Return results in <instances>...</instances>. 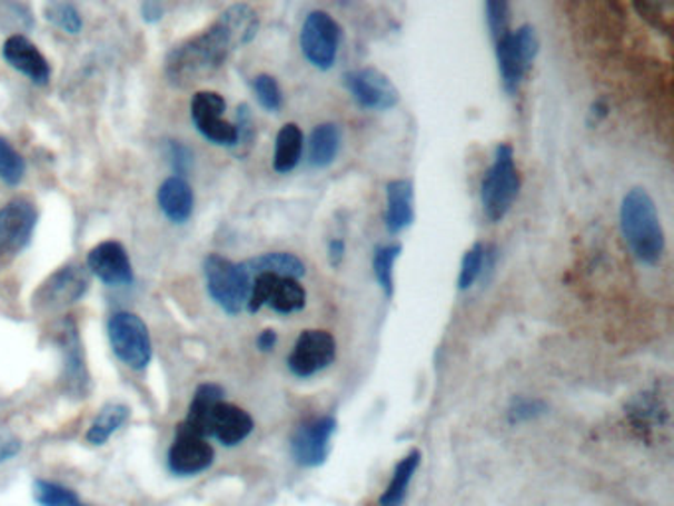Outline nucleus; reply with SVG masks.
<instances>
[{"label":"nucleus","mask_w":674,"mask_h":506,"mask_svg":"<svg viewBox=\"0 0 674 506\" xmlns=\"http://www.w3.org/2000/svg\"><path fill=\"white\" fill-rule=\"evenodd\" d=\"M259 30V17L248 4H231L212 27L175 46L167 56L165 73L177 88L205 80L238 48L248 46Z\"/></svg>","instance_id":"f257e3e1"},{"label":"nucleus","mask_w":674,"mask_h":506,"mask_svg":"<svg viewBox=\"0 0 674 506\" xmlns=\"http://www.w3.org/2000/svg\"><path fill=\"white\" fill-rule=\"evenodd\" d=\"M620 220L633 256L647 266L658 264L665 254V231L655 200L645 188H631L623 196Z\"/></svg>","instance_id":"f03ea898"},{"label":"nucleus","mask_w":674,"mask_h":506,"mask_svg":"<svg viewBox=\"0 0 674 506\" xmlns=\"http://www.w3.org/2000/svg\"><path fill=\"white\" fill-rule=\"evenodd\" d=\"M521 192V175L516 169L515 151L511 145H498L495 159L488 167L480 185V205L488 222L505 220L506 214L515 206Z\"/></svg>","instance_id":"7ed1b4c3"},{"label":"nucleus","mask_w":674,"mask_h":506,"mask_svg":"<svg viewBox=\"0 0 674 506\" xmlns=\"http://www.w3.org/2000/svg\"><path fill=\"white\" fill-rule=\"evenodd\" d=\"M208 294L228 315H238L248 307L251 277L244 264H234L218 254L205 259Z\"/></svg>","instance_id":"20e7f679"},{"label":"nucleus","mask_w":674,"mask_h":506,"mask_svg":"<svg viewBox=\"0 0 674 506\" xmlns=\"http://www.w3.org/2000/svg\"><path fill=\"white\" fill-rule=\"evenodd\" d=\"M495 48H497L498 71L503 86L508 93H516L538 56L541 48L538 34L531 24H523L498 38Z\"/></svg>","instance_id":"39448f33"},{"label":"nucleus","mask_w":674,"mask_h":506,"mask_svg":"<svg viewBox=\"0 0 674 506\" xmlns=\"http://www.w3.org/2000/svg\"><path fill=\"white\" fill-rule=\"evenodd\" d=\"M109 343L117 358L133 370H145L152 358L151 335L141 317L135 312L119 311L111 315L109 325Z\"/></svg>","instance_id":"423d86ee"},{"label":"nucleus","mask_w":674,"mask_h":506,"mask_svg":"<svg viewBox=\"0 0 674 506\" xmlns=\"http://www.w3.org/2000/svg\"><path fill=\"white\" fill-rule=\"evenodd\" d=\"M340 36L343 32L335 18L323 10L309 12L301 27V52L305 60L317 70H330L337 62Z\"/></svg>","instance_id":"0eeeda50"},{"label":"nucleus","mask_w":674,"mask_h":506,"mask_svg":"<svg viewBox=\"0 0 674 506\" xmlns=\"http://www.w3.org/2000/svg\"><path fill=\"white\" fill-rule=\"evenodd\" d=\"M307 291L294 277H277L261 274L254 277L249 291V312H258L261 307H269L279 315H294L305 309Z\"/></svg>","instance_id":"6e6552de"},{"label":"nucleus","mask_w":674,"mask_h":506,"mask_svg":"<svg viewBox=\"0 0 674 506\" xmlns=\"http://www.w3.org/2000/svg\"><path fill=\"white\" fill-rule=\"evenodd\" d=\"M226 99L216 91H198L190 101L196 131L218 147H238V127L224 119Z\"/></svg>","instance_id":"1a4fd4ad"},{"label":"nucleus","mask_w":674,"mask_h":506,"mask_svg":"<svg viewBox=\"0 0 674 506\" xmlns=\"http://www.w3.org/2000/svg\"><path fill=\"white\" fill-rule=\"evenodd\" d=\"M89 287L88 271L78 264L60 267L38 287L32 302L38 311H60L68 305L80 301Z\"/></svg>","instance_id":"9d476101"},{"label":"nucleus","mask_w":674,"mask_h":506,"mask_svg":"<svg viewBox=\"0 0 674 506\" xmlns=\"http://www.w3.org/2000/svg\"><path fill=\"white\" fill-rule=\"evenodd\" d=\"M337 358V340L327 330H303L287 358L289 370L297 378H311L333 365Z\"/></svg>","instance_id":"9b49d317"},{"label":"nucleus","mask_w":674,"mask_h":506,"mask_svg":"<svg viewBox=\"0 0 674 506\" xmlns=\"http://www.w3.org/2000/svg\"><path fill=\"white\" fill-rule=\"evenodd\" d=\"M345 86L356 103L368 111H388L399 103V91L394 81L376 68L348 71Z\"/></svg>","instance_id":"f8f14e48"},{"label":"nucleus","mask_w":674,"mask_h":506,"mask_svg":"<svg viewBox=\"0 0 674 506\" xmlns=\"http://www.w3.org/2000/svg\"><path fill=\"white\" fill-rule=\"evenodd\" d=\"M38 212L27 198L10 200L0 208V256H14L27 248L34 234Z\"/></svg>","instance_id":"ddd939ff"},{"label":"nucleus","mask_w":674,"mask_h":506,"mask_svg":"<svg viewBox=\"0 0 674 506\" xmlns=\"http://www.w3.org/2000/svg\"><path fill=\"white\" fill-rule=\"evenodd\" d=\"M337 431V419L320 416L297 427L291 439V454L301 467H319L329 457L330 439Z\"/></svg>","instance_id":"4468645a"},{"label":"nucleus","mask_w":674,"mask_h":506,"mask_svg":"<svg viewBox=\"0 0 674 506\" xmlns=\"http://www.w3.org/2000/svg\"><path fill=\"white\" fill-rule=\"evenodd\" d=\"M214 463L212 445L208 437L196 434L187 426H178L175 441L169 449V469L180 477L206 472Z\"/></svg>","instance_id":"2eb2a0df"},{"label":"nucleus","mask_w":674,"mask_h":506,"mask_svg":"<svg viewBox=\"0 0 674 506\" xmlns=\"http://www.w3.org/2000/svg\"><path fill=\"white\" fill-rule=\"evenodd\" d=\"M88 269L111 287L133 284V266L127 249L119 241H101L88 254Z\"/></svg>","instance_id":"dca6fc26"},{"label":"nucleus","mask_w":674,"mask_h":506,"mask_svg":"<svg viewBox=\"0 0 674 506\" xmlns=\"http://www.w3.org/2000/svg\"><path fill=\"white\" fill-rule=\"evenodd\" d=\"M2 58L12 70L20 71L36 86H46L52 78V68L46 60L44 53L32 44L27 36L12 34L2 44Z\"/></svg>","instance_id":"f3484780"},{"label":"nucleus","mask_w":674,"mask_h":506,"mask_svg":"<svg viewBox=\"0 0 674 506\" xmlns=\"http://www.w3.org/2000/svg\"><path fill=\"white\" fill-rule=\"evenodd\" d=\"M254 431V419L246 409L228 401L216 404L208 418V437L218 439L226 447L240 445Z\"/></svg>","instance_id":"a211bd4d"},{"label":"nucleus","mask_w":674,"mask_h":506,"mask_svg":"<svg viewBox=\"0 0 674 506\" xmlns=\"http://www.w3.org/2000/svg\"><path fill=\"white\" fill-rule=\"evenodd\" d=\"M60 347H62L63 355V370H66V378H68V386L76 396L86 394V386H88V373H86V366H83V358H81V343L80 335H78V325L76 320L63 319L62 329H60Z\"/></svg>","instance_id":"6ab92c4d"},{"label":"nucleus","mask_w":674,"mask_h":506,"mask_svg":"<svg viewBox=\"0 0 674 506\" xmlns=\"http://www.w3.org/2000/svg\"><path fill=\"white\" fill-rule=\"evenodd\" d=\"M160 210L172 224H187L195 212V190L188 185L187 178L169 177L157 192Z\"/></svg>","instance_id":"aec40b11"},{"label":"nucleus","mask_w":674,"mask_h":506,"mask_svg":"<svg viewBox=\"0 0 674 506\" xmlns=\"http://www.w3.org/2000/svg\"><path fill=\"white\" fill-rule=\"evenodd\" d=\"M414 218V185L406 178L391 180L386 187V228L399 234L412 226Z\"/></svg>","instance_id":"412c9836"},{"label":"nucleus","mask_w":674,"mask_h":506,"mask_svg":"<svg viewBox=\"0 0 674 506\" xmlns=\"http://www.w3.org/2000/svg\"><path fill=\"white\" fill-rule=\"evenodd\" d=\"M244 267L248 269L251 281H254V277L261 276V274L294 277V279H301L305 276V264L295 254H287V251H274V254H264L258 258L248 259V261H244Z\"/></svg>","instance_id":"4be33fe9"},{"label":"nucleus","mask_w":674,"mask_h":506,"mask_svg":"<svg viewBox=\"0 0 674 506\" xmlns=\"http://www.w3.org/2000/svg\"><path fill=\"white\" fill-rule=\"evenodd\" d=\"M301 127L297 123H287L279 129L276 137V149H274V170L279 175H287L299 167L303 157Z\"/></svg>","instance_id":"5701e85b"},{"label":"nucleus","mask_w":674,"mask_h":506,"mask_svg":"<svg viewBox=\"0 0 674 506\" xmlns=\"http://www.w3.org/2000/svg\"><path fill=\"white\" fill-rule=\"evenodd\" d=\"M343 145V135L338 125L320 123L309 137V162L315 169H327L335 162Z\"/></svg>","instance_id":"b1692460"},{"label":"nucleus","mask_w":674,"mask_h":506,"mask_svg":"<svg viewBox=\"0 0 674 506\" xmlns=\"http://www.w3.org/2000/svg\"><path fill=\"white\" fill-rule=\"evenodd\" d=\"M224 400V388L218 384H202L195 391V398L190 401L188 416L182 426L192 429L200 436L208 437V418L212 414L214 406Z\"/></svg>","instance_id":"393cba45"},{"label":"nucleus","mask_w":674,"mask_h":506,"mask_svg":"<svg viewBox=\"0 0 674 506\" xmlns=\"http://www.w3.org/2000/svg\"><path fill=\"white\" fill-rule=\"evenodd\" d=\"M419 463H422V454H419V452H412V454L406 455V457L396 465L388 487L381 493L380 506L404 505L406 495H408L409 483L414 479Z\"/></svg>","instance_id":"a878e982"},{"label":"nucleus","mask_w":674,"mask_h":506,"mask_svg":"<svg viewBox=\"0 0 674 506\" xmlns=\"http://www.w3.org/2000/svg\"><path fill=\"white\" fill-rule=\"evenodd\" d=\"M127 419H129V408L127 406H123V404H107L106 408L99 411L98 418L93 419V424L89 427V444H106L107 439L113 436Z\"/></svg>","instance_id":"bb28decb"},{"label":"nucleus","mask_w":674,"mask_h":506,"mask_svg":"<svg viewBox=\"0 0 674 506\" xmlns=\"http://www.w3.org/2000/svg\"><path fill=\"white\" fill-rule=\"evenodd\" d=\"M648 27L657 32L671 34L674 24V0H631Z\"/></svg>","instance_id":"cd10ccee"},{"label":"nucleus","mask_w":674,"mask_h":506,"mask_svg":"<svg viewBox=\"0 0 674 506\" xmlns=\"http://www.w3.org/2000/svg\"><path fill=\"white\" fill-rule=\"evenodd\" d=\"M399 254H402V246L399 244H388V246H380L374 251L373 269L376 281L381 287L384 295L390 299L394 295V266L398 261Z\"/></svg>","instance_id":"c85d7f7f"},{"label":"nucleus","mask_w":674,"mask_h":506,"mask_svg":"<svg viewBox=\"0 0 674 506\" xmlns=\"http://www.w3.org/2000/svg\"><path fill=\"white\" fill-rule=\"evenodd\" d=\"M27 177V160L10 145L9 139L0 137V180L9 187H18Z\"/></svg>","instance_id":"c756f323"},{"label":"nucleus","mask_w":674,"mask_h":506,"mask_svg":"<svg viewBox=\"0 0 674 506\" xmlns=\"http://www.w3.org/2000/svg\"><path fill=\"white\" fill-rule=\"evenodd\" d=\"M34 498L36 503L42 506H89L81 503V498L73 490L50 480H36Z\"/></svg>","instance_id":"7c9ffc66"},{"label":"nucleus","mask_w":674,"mask_h":506,"mask_svg":"<svg viewBox=\"0 0 674 506\" xmlns=\"http://www.w3.org/2000/svg\"><path fill=\"white\" fill-rule=\"evenodd\" d=\"M485 267H487V248L483 244H475L463 256L459 289L467 291L473 285L477 284V279L483 276Z\"/></svg>","instance_id":"2f4dec72"},{"label":"nucleus","mask_w":674,"mask_h":506,"mask_svg":"<svg viewBox=\"0 0 674 506\" xmlns=\"http://www.w3.org/2000/svg\"><path fill=\"white\" fill-rule=\"evenodd\" d=\"M46 18L68 34H80L83 28L81 14L71 2H50L46 7Z\"/></svg>","instance_id":"473e14b6"},{"label":"nucleus","mask_w":674,"mask_h":506,"mask_svg":"<svg viewBox=\"0 0 674 506\" xmlns=\"http://www.w3.org/2000/svg\"><path fill=\"white\" fill-rule=\"evenodd\" d=\"M254 91H256V98H258L259 106L264 107L266 111L276 113L284 106V96H281V88L277 83L274 76L269 73H259L258 78H254Z\"/></svg>","instance_id":"72a5a7b5"},{"label":"nucleus","mask_w":674,"mask_h":506,"mask_svg":"<svg viewBox=\"0 0 674 506\" xmlns=\"http://www.w3.org/2000/svg\"><path fill=\"white\" fill-rule=\"evenodd\" d=\"M487 7L488 30L493 34V40L497 42L498 38L511 30V7L508 0H485Z\"/></svg>","instance_id":"f704fd0d"},{"label":"nucleus","mask_w":674,"mask_h":506,"mask_svg":"<svg viewBox=\"0 0 674 506\" xmlns=\"http://www.w3.org/2000/svg\"><path fill=\"white\" fill-rule=\"evenodd\" d=\"M167 157H169L170 167H172L177 177L185 178L188 175V170L192 169L195 155L182 142L169 141V145H167Z\"/></svg>","instance_id":"c9c22d12"},{"label":"nucleus","mask_w":674,"mask_h":506,"mask_svg":"<svg viewBox=\"0 0 674 506\" xmlns=\"http://www.w3.org/2000/svg\"><path fill=\"white\" fill-rule=\"evenodd\" d=\"M544 411H546L544 401L518 398V400L513 401V406L508 409V419H511V424H523V421L538 418Z\"/></svg>","instance_id":"e433bc0d"},{"label":"nucleus","mask_w":674,"mask_h":506,"mask_svg":"<svg viewBox=\"0 0 674 506\" xmlns=\"http://www.w3.org/2000/svg\"><path fill=\"white\" fill-rule=\"evenodd\" d=\"M238 147L240 145H251L254 137H256V127H254V116H251V109L246 103H241L238 107Z\"/></svg>","instance_id":"4c0bfd02"},{"label":"nucleus","mask_w":674,"mask_h":506,"mask_svg":"<svg viewBox=\"0 0 674 506\" xmlns=\"http://www.w3.org/2000/svg\"><path fill=\"white\" fill-rule=\"evenodd\" d=\"M20 452V441L9 434L7 429H0V463H7Z\"/></svg>","instance_id":"58836bf2"},{"label":"nucleus","mask_w":674,"mask_h":506,"mask_svg":"<svg viewBox=\"0 0 674 506\" xmlns=\"http://www.w3.org/2000/svg\"><path fill=\"white\" fill-rule=\"evenodd\" d=\"M141 17L147 24H157L165 17L162 0H142Z\"/></svg>","instance_id":"ea45409f"},{"label":"nucleus","mask_w":674,"mask_h":506,"mask_svg":"<svg viewBox=\"0 0 674 506\" xmlns=\"http://www.w3.org/2000/svg\"><path fill=\"white\" fill-rule=\"evenodd\" d=\"M609 116V106L605 99H597L592 109H589V123L597 125Z\"/></svg>","instance_id":"a19ab883"},{"label":"nucleus","mask_w":674,"mask_h":506,"mask_svg":"<svg viewBox=\"0 0 674 506\" xmlns=\"http://www.w3.org/2000/svg\"><path fill=\"white\" fill-rule=\"evenodd\" d=\"M345 240H330L329 258L333 266H338V264L343 261V258H345Z\"/></svg>","instance_id":"79ce46f5"},{"label":"nucleus","mask_w":674,"mask_h":506,"mask_svg":"<svg viewBox=\"0 0 674 506\" xmlns=\"http://www.w3.org/2000/svg\"><path fill=\"white\" fill-rule=\"evenodd\" d=\"M276 345H277V335H276V333H274V330H264V333H261V335H259V337H258L259 350H266V353H269V350H274V347H276Z\"/></svg>","instance_id":"37998d69"}]
</instances>
